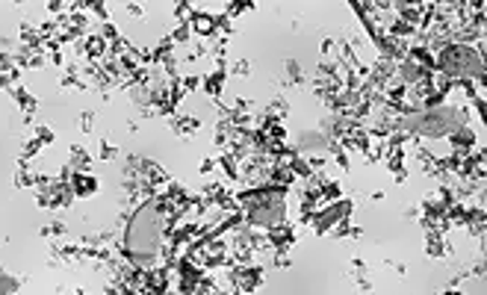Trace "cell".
I'll return each mask as SVG.
<instances>
[{"mask_svg": "<svg viewBox=\"0 0 487 295\" xmlns=\"http://www.w3.org/2000/svg\"><path fill=\"white\" fill-rule=\"evenodd\" d=\"M443 66H446L449 71H458V68H479V62H475V57L470 54V50H452V54H446V59H443Z\"/></svg>", "mask_w": 487, "mask_h": 295, "instance_id": "2", "label": "cell"}, {"mask_svg": "<svg viewBox=\"0 0 487 295\" xmlns=\"http://www.w3.org/2000/svg\"><path fill=\"white\" fill-rule=\"evenodd\" d=\"M160 210L157 204L142 207L140 213L133 216L131 230H127V248H131L133 257H151L157 246H160Z\"/></svg>", "mask_w": 487, "mask_h": 295, "instance_id": "1", "label": "cell"}]
</instances>
